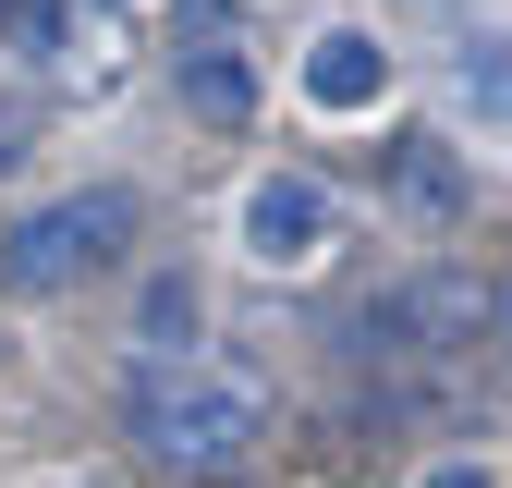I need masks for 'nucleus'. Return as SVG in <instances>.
<instances>
[{"label":"nucleus","instance_id":"f257e3e1","mask_svg":"<svg viewBox=\"0 0 512 488\" xmlns=\"http://www.w3.org/2000/svg\"><path fill=\"white\" fill-rule=\"evenodd\" d=\"M135 440L183 476H220L269 440V379L244 354H183V366H147L135 379Z\"/></svg>","mask_w":512,"mask_h":488},{"label":"nucleus","instance_id":"f03ea898","mask_svg":"<svg viewBox=\"0 0 512 488\" xmlns=\"http://www.w3.org/2000/svg\"><path fill=\"white\" fill-rule=\"evenodd\" d=\"M122 244H135V196L98 183V196H61V208H37L13 244H0V281H13V293H61V281L110 269Z\"/></svg>","mask_w":512,"mask_h":488},{"label":"nucleus","instance_id":"7ed1b4c3","mask_svg":"<svg viewBox=\"0 0 512 488\" xmlns=\"http://www.w3.org/2000/svg\"><path fill=\"white\" fill-rule=\"evenodd\" d=\"M171 86H183V122H208V135H244V122H256V61H244V37L220 13H183Z\"/></svg>","mask_w":512,"mask_h":488},{"label":"nucleus","instance_id":"20e7f679","mask_svg":"<svg viewBox=\"0 0 512 488\" xmlns=\"http://www.w3.org/2000/svg\"><path fill=\"white\" fill-rule=\"evenodd\" d=\"M330 232H342V208H330L317 171H269V183L244 196V257H256V269H317Z\"/></svg>","mask_w":512,"mask_h":488},{"label":"nucleus","instance_id":"39448f33","mask_svg":"<svg viewBox=\"0 0 512 488\" xmlns=\"http://www.w3.org/2000/svg\"><path fill=\"white\" fill-rule=\"evenodd\" d=\"M305 98L317 110H378V98H391V49H378L366 25H330L305 49Z\"/></svg>","mask_w":512,"mask_h":488},{"label":"nucleus","instance_id":"423d86ee","mask_svg":"<svg viewBox=\"0 0 512 488\" xmlns=\"http://www.w3.org/2000/svg\"><path fill=\"white\" fill-rule=\"evenodd\" d=\"M196 318H208L196 281L159 269V281H147V305H135V366H183V354H196Z\"/></svg>","mask_w":512,"mask_h":488},{"label":"nucleus","instance_id":"0eeeda50","mask_svg":"<svg viewBox=\"0 0 512 488\" xmlns=\"http://www.w3.org/2000/svg\"><path fill=\"white\" fill-rule=\"evenodd\" d=\"M391 183H403V208H427V220L464 208V171L439 159V135H403V147H391Z\"/></svg>","mask_w":512,"mask_h":488},{"label":"nucleus","instance_id":"6e6552de","mask_svg":"<svg viewBox=\"0 0 512 488\" xmlns=\"http://www.w3.org/2000/svg\"><path fill=\"white\" fill-rule=\"evenodd\" d=\"M61 49V0H0V61H49Z\"/></svg>","mask_w":512,"mask_h":488},{"label":"nucleus","instance_id":"1a4fd4ad","mask_svg":"<svg viewBox=\"0 0 512 488\" xmlns=\"http://www.w3.org/2000/svg\"><path fill=\"white\" fill-rule=\"evenodd\" d=\"M452 86H464L476 110H512V61H500V37H464V61H452Z\"/></svg>","mask_w":512,"mask_h":488},{"label":"nucleus","instance_id":"9d476101","mask_svg":"<svg viewBox=\"0 0 512 488\" xmlns=\"http://www.w3.org/2000/svg\"><path fill=\"white\" fill-rule=\"evenodd\" d=\"M427 488H488V464H439V476H427Z\"/></svg>","mask_w":512,"mask_h":488}]
</instances>
